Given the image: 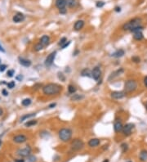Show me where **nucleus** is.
Listing matches in <instances>:
<instances>
[{
    "mask_svg": "<svg viewBox=\"0 0 147 162\" xmlns=\"http://www.w3.org/2000/svg\"><path fill=\"white\" fill-rule=\"evenodd\" d=\"M62 87L59 85L57 84H53V83H50V84H46L43 88V94L47 96H53L56 95L61 92Z\"/></svg>",
    "mask_w": 147,
    "mask_h": 162,
    "instance_id": "1",
    "label": "nucleus"
},
{
    "mask_svg": "<svg viewBox=\"0 0 147 162\" xmlns=\"http://www.w3.org/2000/svg\"><path fill=\"white\" fill-rule=\"evenodd\" d=\"M141 24V19L139 17H136L133 18L131 21H128L127 23H125L124 25H123V29L124 30H129L131 31L132 29H133L134 28L137 26H140Z\"/></svg>",
    "mask_w": 147,
    "mask_h": 162,
    "instance_id": "2",
    "label": "nucleus"
},
{
    "mask_svg": "<svg viewBox=\"0 0 147 162\" xmlns=\"http://www.w3.org/2000/svg\"><path fill=\"white\" fill-rule=\"evenodd\" d=\"M59 138L62 142H68L72 138V131L68 128H63L58 133Z\"/></svg>",
    "mask_w": 147,
    "mask_h": 162,
    "instance_id": "3",
    "label": "nucleus"
},
{
    "mask_svg": "<svg viewBox=\"0 0 147 162\" xmlns=\"http://www.w3.org/2000/svg\"><path fill=\"white\" fill-rule=\"evenodd\" d=\"M137 88V82L135 80H128L124 84L125 93H132Z\"/></svg>",
    "mask_w": 147,
    "mask_h": 162,
    "instance_id": "4",
    "label": "nucleus"
},
{
    "mask_svg": "<svg viewBox=\"0 0 147 162\" xmlns=\"http://www.w3.org/2000/svg\"><path fill=\"white\" fill-rule=\"evenodd\" d=\"M83 147H84V143L81 139L75 138L71 143V149L73 151H79Z\"/></svg>",
    "mask_w": 147,
    "mask_h": 162,
    "instance_id": "5",
    "label": "nucleus"
},
{
    "mask_svg": "<svg viewBox=\"0 0 147 162\" xmlns=\"http://www.w3.org/2000/svg\"><path fill=\"white\" fill-rule=\"evenodd\" d=\"M30 152H31V148L29 146H26L25 147H24V148L19 149L17 151V155L21 156V157H27V156H29Z\"/></svg>",
    "mask_w": 147,
    "mask_h": 162,
    "instance_id": "6",
    "label": "nucleus"
},
{
    "mask_svg": "<svg viewBox=\"0 0 147 162\" xmlns=\"http://www.w3.org/2000/svg\"><path fill=\"white\" fill-rule=\"evenodd\" d=\"M134 125L132 123H128V124H126L125 125H124V128H123V133L125 136H129L130 134L132 133V130L134 128Z\"/></svg>",
    "mask_w": 147,
    "mask_h": 162,
    "instance_id": "7",
    "label": "nucleus"
},
{
    "mask_svg": "<svg viewBox=\"0 0 147 162\" xmlns=\"http://www.w3.org/2000/svg\"><path fill=\"white\" fill-rule=\"evenodd\" d=\"M56 52H52L51 53L48 55V56L47 57V58H46L45 60V66H47V67H49V66H51L52 65L53 62H54L55 60V57H56Z\"/></svg>",
    "mask_w": 147,
    "mask_h": 162,
    "instance_id": "8",
    "label": "nucleus"
},
{
    "mask_svg": "<svg viewBox=\"0 0 147 162\" xmlns=\"http://www.w3.org/2000/svg\"><path fill=\"white\" fill-rule=\"evenodd\" d=\"M126 96V93L123 91H114L111 93V97L114 99H122Z\"/></svg>",
    "mask_w": 147,
    "mask_h": 162,
    "instance_id": "9",
    "label": "nucleus"
},
{
    "mask_svg": "<svg viewBox=\"0 0 147 162\" xmlns=\"http://www.w3.org/2000/svg\"><path fill=\"white\" fill-rule=\"evenodd\" d=\"M101 75V69L99 67H95L92 71V77L95 80H98L100 79Z\"/></svg>",
    "mask_w": 147,
    "mask_h": 162,
    "instance_id": "10",
    "label": "nucleus"
},
{
    "mask_svg": "<svg viewBox=\"0 0 147 162\" xmlns=\"http://www.w3.org/2000/svg\"><path fill=\"white\" fill-rule=\"evenodd\" d=\"M26 140L27 138L23 134H19V135H16L13 138V141L16 143H23L26 142Z\"/></svg>",
    "mask_w": 147,
    "mask_h": 162,
    "instance_id": "11",
    "label": "nucleus"
},
{
    "mask_svg": "<svg viewBox=\"0 0 147 162\" xmlns=\"http://www.w3.org/2000/svg\"><path fill=\"white\" fill-rule=\"evenodd\" d=\"M24 20H25V16L21 12H18L16 15H14L13 18H12V21L16 23H20V22L23 21Z\"/></svg>",
    "mask_w": 147,
    "mask_h": 162,
    "instance_id": "12",
    "label": "nucleus"
},
{
    "mask_svg": "<svg viewBox=\"0 0 147 162\" xmlns=\"http://www.w3.org/2000/svg\"><path fill=\"white\" fill-rule=\"evenodd\" d=\"M123 128H124V125H123L122 122L120 120H115V124H114V129H115V131L116 133H119L123 130Z\"/></svg>",
    "mask_w": 147,
    "mask_h": 162,
    "instance_id": "13",
    "label": "nucleus"
},
{
    "mask_svg": "<svg viewBox=\"0 0 147 162\" xmlns=\"http://www.w3.org/2000/svg\"><path fill=\"white\" fill-rule=\"evenodd\" d=\"M19 63L21 64V66H25V67H29V66L32 65V62H31L29 60L25 59V58H22V57L19 58Z\"/></svg>",
    "mask_w": 147,
    "mask_h": 162,
    "instance_id": "14",
    "label": "nucleus"
},
{
    "mask_svg": "<svg viewBox=\"0 0 147 162\" xmlns=\"http://www.w3.org/2000/svg\"><path fill=\"white\" fill-rule=\"evenodd\" d=\"M84 26V21L83 20H78L74 23V28L75 30H80L83 28Z\"/></svg>",
    "mask_w": 147,
    "mask_h": 162,
    "instance_id": "15",
    "label": "nucleus"
},
{
    "mask_svg": "<svg viewBox=\"0 0 147 162\" xmlns=\"http://www.w3.org/2000/svg\"><path fill=\"white\" fill-rule=\"evenodd\" d=\"M56 6L59 10L65 8L66 6V0H56Z\"/></svg>",
    "mask_w": 147,
    "mask_h": 162,
    "instance_id": "16",
    "label": "nucleus"
},
{
    "mask_svg": "<svg viewBox=\"0 0 147 162\" xmlns=\"http://www.w3.org/2000/svg\"><path fill=\"white\" fill-rule=\"evenodd\" d=\"M99 144H100V140L98 138H92V139L89 140V142H88V145H89V147H97Z\"/></svg>",
    "mask_w": 147,
    "mask_h": 162,
    "instance_id": "17",
    "label": "nucleus"
},
{
    "mask_svg": "<svg viewBox=\"0 0 147 162\" xmlns=\"http://www.w3.org/2000/svg\"><path fill=\"white\" fill-rule=\"evenodd\" d=\"M49 41H50V38H49V36L43 35L41 38V39H40V43H41L42 45L44 47V46H47V44L49 43Z\"/></svg>",
    "mask_w": 147,
    "mask_h": 162,
    "instance_id": "18",
    "label": "nucleus"
},
{
    "mask_svg": "<svg viewBox=\"0 0 147 162\" xmlns=\"http://www.w3.org/2000/svg\"><path fill=\"white\" fill-rule=\"evenodd\" d=\"M124 53H125L124 50H123V49H119V50H117L116 52H115L114 53H112L111 56L114 57L119 58V57H121L124 56Z\"/></svg>",
    "mask_w": 147,
    "mask_h": 162,
    "instance_id": "19",
    "label": "nucleus"
},
{
    "mask_svg": "<svg viewBox=\"0 0 147 162\" xmlns=\"http://www.w3.org/2000/svg\"><path fill=\"white\" fill-rule=\"evenodd\" d=\"M81 75L82 76H87V77H92V71H90L88 68H85L81 71Z\"/></svg>",
    "mask_w": 147,
    "mask_h": 162,
    "instance_id": "20",
    "label": "nucleus"
},
{
    "mask_svg": "<svg viewBox=\"0 0 147 162\" xmlns=\"http://www.w3.org/2000/svg\"><path fill=\"white\" fill-rule=\"evenodd\" d=\"M139 157L141 161H147V151H146V150L141 151V153H140Z\"/></svg>",
    "mask_w": 147,
    "mask_h": 162,
    "instance_id": "21",
    "label": "nucleus"
},
{
    "mask_svg": "<svg viewBox=\"0 0 147 162\" xmlns=\"http://www.w3.org/2000/svg\"><path fill=\"white\" fill-rule=\"evenodd\" d=\"M143 38H144V35H143L142 32H137V33H134L133 38H134L135 40L140 41V40L143 39Z\"/></svg>",
    "mask_w": 147,
    "mask_h": 162,
    "instance_id": "22",
    "label": "nucleus"
},
{
    "mask_svg": "<svg viewBox=\"0 0 147 162\" xmlns=\"http://www.w3.org/2000/svg\"><path fill=\"white\" fill-rule=\"evenodd\" d=\"M35 115H36V114H35V113H30V114H26V115H24L23 116H21V122H22V121L26 120V119H29V118L34 117Z\"/></svg>",
    "mask_w": 147,
    "mask_h": 162,
    "instance_id": "23",
    "label": "nucleus"
},
{
    "mask_svg": "<svg viewBox=\"0 0 147 162\" xmlns=\"http://www.w3.org/2000/svg\"><path fill=\"white\" fill-rule=\"evenodd\" d=\"M84 98V96L83 94H74L71 97V101H80Z\"/></svg>",
    "mask_w": 147,
    "mask_h": 162,
    "instance_id": "24",
    "label": "nucleus"
},
{
    "mask_svg": "<svg viewBox=\"0 0 147 162\" xmlns=\"http://www.w3.org/2000/svg\"><path fill=\"white\" fill-rule=\"evenodd\" d=\"M31 102H32L31 99L25 98V99H24V100L21 102V104H22V106H29V105L31 104Z\"/></svg>",
    "mask_w": 147,
    "mask_h": 162,
    "instance_id": "25",
    "label": "nucleus"
},
{
    "mask_svg": "<svg viewBox=\"0 0 147 162\" xmlns=\"http://www.w3.org/2000/svg\"><path fill=\"white\" fill-rule=\"evenodd\" d=\"M76 4L75 0H66V5L69 7H74Z\"/></svg>",
    "mask_w": 147,
    "mask_h": 162,
    "instance_id": "26",
    "label": "nucleus"
},
{
    "mask_svg": "<svg viewBox=\"0 0 147 162\" xmlns=\"http://www.w3.org/2000/svg\"><path fill=\"white\" fill-rule=\"evenodd\" d=\"M68 91H69V93H71V94H74V93L76 92V88H75L74 85H71V84H69V87H68Z\"/></svg>",
    "mask_w": 147,
    "mask_h": 162,
    "instance_id": "27",
    "label": "nucleus"
},
{
    "mask_svg": "<svg viewBox=\"0 0 147 162\" xmlns=\"http://www.w3.org/2000/svg\"><path fill=\"white\" fill-rule=\"evenodd\" d=\"M143 26H141V25H140V26H137L136 27V28H134L133 29H132L131 32H133V33H137V32H141V31L143 30Z\"/></svg>",
    "mask_w": 147,
    "mask_h": 162,
    "instance_id": "28",
    "label": "nucleus"
},
{
    "mask_svg": "<svg viewBox=\"0 0 147 162\" xmlns=\"http://www.w3.org/2000/svg\"><path fill=\"white\" fill-rule=\"evenodd\" d=\"M37 120H29L28 122L25 123V126L26 127H30L33 126V125H35L37 124Z\"/></svg>",
    "mask_w": 147,
    "mask_h": 162,
    "instance_id": "29",
    "label": "nucleus"
},
{
    "mask_svg": "<svg viewBox=\"0 0 147 162\" xmlns=\"http://www.w3.org/2000/svg\"><path fill=\"white\" fill-rule=\"evenodd\" d=\"M43 48V46L42 45L41 43H38V44H36L35 45V47H34V49H35V51H40V50H42V49Z\"/></svg>",
    "mask_w": 147,
    "mask_h": 162,
    "instance_id": "30",
    "label": "nucleus"
},
{
    "mask_svg": "<svg viewBox=\"0 0 147 162\" xmlns=\"http://www.w3.org/2000/svg\"><path fill=\"white\" fill-rule=\"evenodd\" d=\"M132 61L133 62H135V63H139L140 61H141V59H140L139 57H137V56H134L132 57Z\"/></svg>",
    "mask_w": 147,
    "mask_h": 162,
    "instance_id": "31",
    "label": "nucleus"
},
{
    "mask_svg": "<svg viewBox=\"0 0 147 162\" xmlns=\"http://www.w3.org/2000/svg\"><path fill=\"white\" fill-rule=\"evenodd\" d=\"M66 42H67V39H66V38L65 37H64V38H60V42H59V45H63V44H65Z\"/></svg>",
    "mask_w": 147,
    "mask_h": 162,
    "instance_id": "32",
    "label": "nucleus"
},
{
    "mask_svg": "<svg viewBox=\"0 0 147 162\" xmlns=\"http://www.w3.org/2000/svg\"><path fill=\"white\" fill-rule=\"evenodd\" d=\"M104 5H105V3L103 1H98V2H96V6L97 7H104Z\"/></svg>",
    "mask_w": 147,
    "mask_h": 162,
    "instance_id": "33",
    "label": "nucleus"
},
{
    "mask_svg": "<svg viewBox=\"0 0 147 162\" xmlns=\"http://www.w3.org/2000/svg\"><path fill=\"white\" fill-rule=\"evenodd\" d=\"M15 85H16V84H15L14 81H11L10 83L7 84V87H8V88H13L15 87Z\"/></svg>",
    "mask_w": 147,
    "mask_h": 162,
    "instance_id": "34",
    "label": "nucleus"
},
{
    "mask_svg": "<svg viewBox=\"0 0 147 162\" xmlns=\"http://www.w3.org/2000/svg\"><path fill=\"white\" fill-rule=\"evenodd\" d=\"M58 78H59V80H60L61 81H65V76H64V75L62 73H58Z\"/></svg>",
    "mask_w": 147,
    "mask_h": 162,
    "instance_id": "35",
    "label": "nucleus"
},
{
    "mask_svg": "<svg viewBox=\"0 0 147 162\" xmlns=\"http://www.w3.org/2000/svg\"><path fill=\"white\" fill-rule=\"evenodd\" d=\"M15 71H13V70H9L8 71H7V76L8 77H12L14 75Z\"/></svg>",
    "mask_w": 147,
    "mask_h": 162,
    "instance_id": "36",
    "label": "nucleus"
},
{
    "mask_svg": "<svg viewBox=\"0 0 147 162\" xmlns=\"http://www.w3.org/2000/svg\"><path fill=\"white\" fill-rule=\"evenodd\" d=\"M121 147H122L123 152H125L127 150H128V145H127L126 143H124V144L121 145Z\"/></svg>",
    "mask_w": 147,
    "mask_h": 162,
    "instance_id": "37",
    "label": "nucleus"
},
{
    "mask_svg": "<svg viewBox=\"0 0 147 162\" xmlns=\"http://www.w3.org/2000/svg\"><path fill=\"white\" fill-rule=\"evenodd\" d=\"M28 159H29V162H34L36 158H35V156H29Z\"/></svg>",
    "mask_w": 147,
    "mask_h": 162,
    "instance_id": "38",
    "label": "nucleus"
},
{
    "mask_svg": "<svg viewBox=\"0 0 147 162\" xmlns=\"http://www.w3.org/2000/svg\"><path fill=\"white\" fill-rule=\"evenodd\" d=\"M6 68H7V66L6 65H1L0 66V71H4L5 70H6Z\"/></svg>",
    "mask_w": 147,
    "mask_h": 162,
    "instance_id": "39",
    "label": "nucleus"
},
{
    "mask_svg": "<svg viewBox=\"0 0 147 162\" xmlns=\"http://www.w3.org/2000/svg\"><path fill=\"white\" fill-rule=\"evenodd\" d=\"M59 12H60V14H65L66 12H67V10H66V8L65 7V8H62V9H60L59 10Z\"/></svg>",
    "mask_w": 147,
    "mask_h": 162,
    "instance_id": "40",
    "label": "nucleus"
},
{
    "mask_svg": "<svg viewBox=\"0 0 147 162\" xmlns=\"http://www.w3.org/2000/svg\"><path fill=\"white\" fill-rule=\"evenodd\" d=\"M69 44H70V41H68V43L66 42L65 44H63V45H62V49H65L66 47H68V46L69 45Z\"/></svg>",
    "mask_w": 147,
    "mask_h": 162,
    "instance_id": "41",
    "label": "nucleus"
},
{
    "mask_svg": "<svg viewBox=\"0 0 147 162\" xmlns=\"http://www.w3.org/2000/svg\"><path fill=\"white\" fill-rule=\"evenodd\" d=\"M2 93H3V96H5V97L8 95V93H7V91L6 89H3V91H2Z\"/></svg>",
    "mask_w": 147,
    "mask_h": 162,
    "instance_id": "42",
    "label": "nucleus"
},
{
    "mask_svg": "<svg viewBox=\"0 0 147 162\" xmlns=\"http://www.w3.org/2000/svg\"><path fill=\"white\" fill-rule=\"evenodd\" d=\"M115 11L116 12H121V7H116L115 8Z\"/></svg>",
    "mask_w": 147,
    "mask_h": 162,
    "instance_id": "43",
    "label": "nucleus"
},
{
    "mask_svg": "<svg viewBox=\"0 0 147 162\" xmlns=\"http://www.w3.org/2000/svg\"><path fill=\"white\" fill-rule=\"evenodd\" d=\"M143 81H144V84H145V86H146V87L147 88V76L145 77V78H144V80H143Z\"/></svg>",
    "mask_w": 147,
    "mask_h": 162,
    "instance_id": "44",
    "label": "nucleus"
},
{
    "mask_svg": "<svg viewBox=\"0 0 147 162\" xmlns=\"http://www.w3.org/2000/svg\"><path fill=\"white\" fill-rule=\"evenodd\" d=\"M0 52H5V49L3 48V46L1 45V43H0Z\"/></svg>",
    "mask_w": 147,
    "mask_h": 162,
    "instance_id": "45",
    "label": "nucleus"
},
{
    "mask_svg": "<svg viewBox=\"0 0 147 162\" xmlns=\"http://www.w3.org/2000/svg\"><path fill=\"white\" fill-rule=\"evenodd\" d=\"M56 103H52V104H51V105H49V106H48V107L49 108H53V107H54V106H56Z\"/></svg>",
    "mask_w": 147,
    "mask_h": 162,
    "instance_id": "46",
    "label": "nucleus"
},
{
    "mask_svg": "<svg viewBox=\"0 0 147 162\" xmlns=\"http://www.w3.org/2000/svg\"><path fill=\"white\" fill-rule=\"evenodd\" d=\"M22 79H23V76H21V75H19V76L16 77V80H21Z\"/></svg>",
    "mask_w": 147,
    "mask_h": 162,
    "instance_id": "47",
    "label": "nucleus"
},
{
    "mask_svg": "<svg viewBox=\"0 0 147 162\" xmlns=\"http://www.w3.org/2000/svg\"><path fill=\"white\" fill-rule=\"evenodd\" d=\"M15 162H25V161L23 159H18V160H16Z\"/></svg>",
    "mask_w": 147,
    "mask_h": 162,
    "instance_id": "48",
    "label": "nucleus"
},
{
    "mask_svg": "<svg viewBox=\"0 0 147 162\" xmlns=\"http://www.w3.org/2000/svg\"><path fill=\"white\" fill-rule=\"evenodd\" d=\"M3 110L2 108H0V116H1L2 115H3Z\"/></svg>",
    "mask_w": 147,
    "mask_h": 162,
    "instance_id": "49",
    "label": "nucleus"
},
{
    "mask_svg": "<svg viewBox=\"0 0 147 162\" xmlns=\"http://www.w3.org/2000/svg\"><path fill=\"white\" fill-rule=\"evenodd\" d=\"M103 162H109V160L108 159H106V160H104V161Z\"/></svg>",
    "mask_w": 147,
    "mask_h": 162,
    "instance_id": "50",
    "label": "nucleus"
},
{
    "mask_svg": "<svg viewBox=\"0 0 147 162\" xmlns=\"http://www.w3.org/2000/svg\"><path fill=\"white\" fill-rule=\"evenodd\" d=\"M1 146H2V141L0 140V147H1Z\"/></svg>",
    "mask_w": 147,
    "mask_h": 162,
    "instance_id": "51",
    "label": "nucleus"
},
{
    "mask_svg": "<svg viewBox=\"0 0 147 162\" xmlns=\"http://www.w3.org/2000/svg\"><path fill=\"white\" fill-rule=\"evenodd\" d=\"M146 110H147V102H146Z\"/></svg>",
    "mask_w": 147,
    "mask_h": 162,
    "instance_id": "52",
    "label": "nucleus"
},
{
    "mask_svg": "<svg viewBox=\"0 0 147 162\" xmlns=\"http://www.w3.org/2000/svg\"><path fill=\"white\" fill-rule=\"evenodd\" d=\"M127 162H132V161H127Z\"/></svg>",
    "mask_w": 147,
    "mask_h": 162,
    "instance_id": "53",
    "label": "nucleus"
},
{
    "mask_svg": "<svg viewBox=\"0 0 147 162\" xmlns=\"http://www.w3.org/2000/svg\"><path fill=\"white\" fill-rule=\"evenodd\" d=\"M0 63H1V60H0Z\"/></svg>",
    "mask_w": 147,
    "mask_h": 162,
    "instance_id": "54",
    "label": "nucleus"
}]
</instances>
